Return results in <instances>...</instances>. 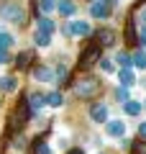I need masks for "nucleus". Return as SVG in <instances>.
I'll use <instances>...</instances> for the list:
<instances>
[{"label": "nucleus", "mask_w": 146, "mask_h": 154, "mask_svg": "<svg viewBox=\"0 0 146 154\" xmlns=\"http://www.w3.org/2000/svg\"><path fill=\"white\" fill-rule=\"evenodd\" d=\"M72 90H75L77 98H95L97 90H100V82H97L95 77H80Z\"/></svg>", "instance_id": "nucleus-1"}, {"label": "nucleus", "mask_w": 146, "mask_h": 154, "mask_svg": "<svg viewBox=\"0 0 146 154\" xmlns=\"http://www.w3.org/2000/svg\"><path fill=\"white\" fill-rule=\"evenodd\" d=\"M64 33H67L69 38H87V36L92 33V26H90L87 21H80V18H75V21L67 23Z\"/></svg>", "instance_id": "nucleus-2"}, {"label": "nucleus", "mask_w": 146, "mask_h": 154, "mask_svg": "<svg viewBox=\"0 0 146 154\" xmlns=\"http://www.w3.org/2000/svg\"><path fill=\"white\" fill-rule=\"evenodd\" d=\"M0 16L5 18V21H11V23H18V26L26 21V11H23V5H18V3H5V5L0 8Z\"/></svg>", "instance_id": "nucleus-3"}, {"label": "nucleus", "mask_w": 146, "mask_h": 154, "mask_svg": "<svg viewBox=\"0 0 146 154\" xmlns=\"http://www.w3.org/2000/svg\"><path fill=\"white\" fill-rule=\"evenodd\" d=\"M126 131H128V126H126V121L123 118H110L108 123H105V136L108 139H123L126 136Z\"/></svg>", "instance_id": "nucleus-4"}, {"label": "nucleus", "mask_w": 146, "mask_h": 154, "mask_svg": "<svg viewBox=\"0 0 146 154\" xmlns=\"http://www.w3.org/2000/svg\"><path fill=\"white\" fill-rule=\"evenodd\" d=\"M87 116H90L92 123H108L110 121V110L105 103H92L90 108H87Z\"/></svg>", "instance_id": "nucleus-5"}, {"label": "nucleus", "mask_w": 146, "mask_h": 154, "mask_svg": "<svg viewBox=\"0 0 146 154\" xmlns=\"http://www.w3.org/2000/svg\"><path fill=\"white\" fill-rule=\"evenodd\" d=\"M33 80H36L38 85H49V82H54V80H56V72L51 69V67L41 64V67H36V69H33Z\"/></svg>", "instance_id": "nucleus-6"}, {"label": "nucleus", "mask_w": 146, "mask_h": 154, "mask_svg": "<svg viewBox=\"0 0 146 154\" xmlns=\"http://www.w3.org/2000/svg\"><path fill=\"white\" fill-rule=\"evenodd\" d=\"M90 16L97 18V21H105V18L110 16V3L108 0H95L90 5Z\"/></svg>", "instance_id": "nucleus-7"}, {"label": "nucleus", "mask_w": 146, "mask_h": 154, "mask_svg": "<svg viewBox=\"0 0 146 154\" xmlns=\"http://www.w3.org/2000/svg\"><path fill=\"white\" fill-rule=\"evenodd\" d=\"M56 13L62 18H72L77 13V3L75 0H56Z\"/></svg>", "instance_id": "nucleus-8"}, {"label": "nucleus", "mask_w": 146, "mask_h": 154, "mask_svg": "<svg viewBox=\"0 0 146 154\" xmlns=\"http://www.w3.org/2000/svg\"><path fill=\"white\" fill-rule=\"evenodd\" d=\"M26 103H28V108H31L33 113H38L41 108H46V105H49V100H46V95H44V93H31Z\"/></svg>", "instance_id": "nucleus-9"}, {"label": "nucleus", "mask_w": 146, "mask_h": 154, "mask_svg": "<svg viewBox=\"0 0 146 154\" xmlns=\"http://www.w3.org/2000/svg\"><path fill=\"white\" fill-rule=\"evenodd\" d=\"M0 93H18V77L0 75Z\"/></svg>", "instance_id": "nucleus-10"}, {"label": "nucleus", "mask_w": 146, "mask_h": 154, "mask_svg": "<svg viewBox=\"0 0 146 154\" xmlns=\"http://www.w3.org/2000/svg\"><path fill=\"white\" fill-rule=\"evenodd\" d=\"M115 77H118V82L123 85V88H131V85L136 82V75H133V69H131V67L118 69V72H115Z\"/></svg>", "instance_id": "nucleus-11"}, {"label": "nucleus", "mask_w": 146, "mask_h": 154, "mask_svg": "<svg viewBox=\"0 0 146 154\" xmlns=\"http://www.w3.org/2000/svg\"><path fill=\"white\" fill-rule=\"evenodd\" d=\"M36 31H44V33H51V36H54L56 26H54V21H51L49 16H38L36 18Z\"/></svg>", "instance_id": "nucleus-12"}, {"label": "nucleus", "mask_w": 146, "mask_h": 154, "mask_svg": "<svg viewBox=\"0 0 146 154\" xmlns=\"http://www.w3.org/2000/svg\"><path fill=\"white\" fill-rule=\"evenodd\" d=\"M141 110H144V103L141 100H128V103H123V113L126 116H141Z\"/></svg>", "instance_id": "nucleus-13"}, {"label": "nucleus", "mask_w": 146, "mask_h": 154, "mask_svg": "<svg viewBox=\"0 0 146 154\" xmlns=\"http://www.w3.org/2000/svg\"><path fill=\"white\" fill-rule=\"evenodd\" d=\"M33 44H36L38 49H46V46H51V33H44V31H33Z\"/></svg>", "instance_id": "nucleus-14"}, {"label": "nucleus", "mask_w": 146, "mask_h": 154, "mask_svg": "<svg viewBox=\"0 0 146 154\" xmlns=\"http://www.w3.org/2000/svg\"><path fill=\"white\" fill-rule=\"evenodd\" d=\"M115 64L120 67V69H123V67H133V57L128 54V51H115Z\"/></svg>", "instance_id": "nucleus-15"}, {"label": "nucleus", "mask_w": 146, "mask_h": 154, "mask_svg": "<svg viewBox=\"0 0 146 154\" xmlns=\"http://www.w3.org/2000/svg\"><path fill=\"white\" fill-rule=\"evenodd\" d=\"M13 44H16L13 33L5 31V28H0V49H13Z\"/></svg>", "instance_id": "nucleus-16"}, {"label": "nucleus", "mask_w": 146, "mask_h": 154, "mask_svg": "<svg viewBox=\"0 0 146 154\" xmlns=\"http://www.w3.org/2000/svg\"><path fill=\"white\" fill-rule=\"evenodd\" d=\"M38 13H41V16L56 13V0H38Z\"/></svg>", "instance_id": "nucleus-17"}, {"label": "nucleus", "mask_w": 146, "mask_h": 154, "mask_svg": "<svg viewBox=\"0 0 146 154\" xmlns=\"http://www.w3.org/2000/svg\"><path fill=\"white\" fill-rule=\"evenodd\" d=\"M133 69H146V49H138L133 54Z\"/></svg>", "instance_id": "nucleus-18"}, {"label": "nucleus", "mask_w": 146, "mask_h": 154, "mask_svg": "<svg viewBox=\"0 0 146 154\" xmlns=\"http://www.w3.org/2000/svg\"><path fill=\"white\" fill-rule=\"evenodd\" d=\"M46 100H49V105H51V108H62V105H64V95L56 93V90H54V93H49Z\"/></svg>", "instance_id": "nucleus-19"}, {"label": "nucleus", "mask_w": 146, "mask_h": 154, "mask_svg": "<svg viewBox=\"0 0 146 154\" xmlns=\"http://www.w3.org/2000/svg\"><path fill=\"white\" fill-rule=\"evenodd\" d=\"M97 67H100V72H103V75H115V64H113V59H108V57L97 62Z\"/></svg>", "instance_id": "nucleus-20"}, {"label": "nucleus", "mask_w": 146, "mask_h": 154, "mask_svg": "<svg viewBox=\"0 0 146 154\" xmlns=\"http://www.w3.org/2000/svg\"><path fill=\"white\" fill-rule=\"evenodd\" d=\"M97 51H100L97 46H90V49L85 51V59H82L80 64H82V67H90V64H92V59H95V54H97Z\"/></svg>", "instance_id": "nucleus-21"}, {"label": "nucleus", "mask_w": 146, "mask_h": 154, "mask_svg": "<svg viewBox=\"0 0 146 154\" xmlns=\"http://www.w3.org/2000/svg\"><path fill=\"white\" fill-rule=\"evenodd\" d=\"M115 100H118V103H128V100H131V95H128V88H123V85H120V88L115 90Z\"/></svg>", "instance_id": "nucleus-22"}, {"label": "nucleus", "mask_w": 146, "mask_h": 154, "mask_svg": "<svg viewBox=\"0 0 146 154\" xmlns=\"http://www.w3.org/2000/svg\"><path fill=\"white\" fill-rule=\"evenodd\" d=\"M113 41H115V33L113 31H103V33H100V44H103V46H110Z\"/></svg>", "instance_id": "nucleus-23"}, {"label": "nucleus", "mask_w": 146, "mask_h": 154, "mask_svg": "<svg viewBox=\"0 0 146 154\" xmlns=\"http://www.w3.org/2000/svg\"><path fill=\"white\" fill-rule=\"evenodd\" d=\"M138 44H141V46H146V26H144V23L138 26Z\"/></svg>", "instance_id": "nucleus-24"}, {"label": "nucleus", "mask_w": 146, "mask_h": 154, "mask_svg": "<svg viewBox=\"0 0 146 154\" xmlns=\"http://www.w3.org/2000/svg\"><path fill=\"white\" fill-rule=\"evenodd\" d=\"M11 62V49H0V64H8Z\"/></svg>", "instance_id": "nucleus-25"}, {"label": "nucleus", "mask_w": 146, "mask_h": 154, "mask_svg": "<svg viewBox=\"0 0 146 154\" xmlns=\"http://www.w3.org/2000/svg\"><path fill=\"white\" fill-rule=\"evenodd\" d=\"M28 62H31V54H28V51H23V54L18 57V67H26Z\"/></svg>", "instance_id": "nucleus-26"}, {"label": "nucleus", "mask_w": 146, "mask_h": 154, "mask_svg": "<svg viewBox=\"0 0 146 154\" xmlns=\"http://www.w3.org/2000/svg\"><path fill=\"white\" fill-rule=\"evenodd\" d=\"M36 154H51V146H49V144H38Z\"/></svg>", "instance_id": "nucleus-27"}, {"label": "nucleus", "mask_w": 146, "mask_h": 154, "mask_svg": "<svg viewBox=\"0 0 146 154\" xmlns=\"http://www.w3.org/2000/svg\"><path fill=\"white\" fill-rule=\"evenodd\" d=\"M13 146H16L18 152H21V149L26 146V141H23V136H16V141H13Z\"/></svg>", "instance_id": "nucleus-28"}, {"label": "nucleus", "mask_w": 146, "mask_h": 154, "mask_svg": "<svg viewBox=\"0 0 146 154\" xmlns=\"http://www.w3.org/2000/svg\"><path fill=\"white\" fill-rule=\"evenodd\" d=\"M138 136L146 141V121H141V123H138Z\"/></svg>", "instance_id": "nucleus-29"}, {"label": "nucleus", "mask_w": 146, "mask_h": 154, "mask_svg": "<svg viewBox=\"0 0 146 154\" xmlns=\"http://www.w3.org/2000/svg\"><path fill=\"white\" fill-rule=\"evenodd\" d=\"M138 21L146 26V8H144V11H138Z\"/></svg>", "instance_id": "nucleus-30"}, {"label": "nucleus", "mask_w": 146, "mask_h": 154, "mask_svg": "<svg viewBox=\"0 0 146 154\" xmlns=\"http://www.w3.org/2000/svg\"><path fill=\"white\" fill-rule=\"evenodd\" d=\"M67 154H85V149H77L75 146V149H67Z\"/></svg>", "instance_id": "nucleus-31"}, {"label": "nucleus", "mask_w": 146, "mask_h": 154, "mask_svg": "<svg viewBox=\"0 0 146 154\" xmlns=\"http://www.w3.org/2000/svg\"><path fill=\"white\" fill-rule=\"evenodd\" d=\"M144 110H146V100H144Z\"/></svg>", "instance_id": "nucleus-32"}]
</instances>
